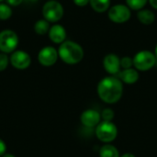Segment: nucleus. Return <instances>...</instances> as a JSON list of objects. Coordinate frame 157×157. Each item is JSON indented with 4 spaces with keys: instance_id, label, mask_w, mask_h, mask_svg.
I'll return each mask as SVG.
<instances>
[{
    "instance_id": "f257e3e1",
    "label": "nucleus",
    "mask_w": 157,
    "mask_h": 157,
    "mask_svg": "<svg viewBox=\"0 0 157 157\" xmlns=\"http://www.w3.org/2000/svg\"><path fill=\"white\" fill-rule=\"evenodd\" d=\"M98 98L106 104H115L123 95V83L114 75L106 76L99 81L97 86Z\"/></svg>"
},
{
    "instance_id": "f03ea898",
    "label": "nucleus",
    "mask_w": 157,
    "mask_h": 157,
    "mask_svg": "<svg viewBox=\"0 0 157 157\" xmlns=\"http://www.w3.org/2000/svg\"><path fill=\"white\" fill-rule=\"evenodd\" d=\"M58 55L64 63L74 65L79 63L83 60L85 52L79 43L73 40H65L60 44Z\"/></svg>"
},
{
    "instance_id": "7ed1b4c3",
    "label": "nucleus",
    "mask_w": 157,
    "mask_h": 157,
    "mask_svg": "<svg viewBox=\"0 0 157 157\" xmlns=\"http://www.w3.org/2000/svg\"><path fill=\"white\" fill-rule=\"evenodd\" d=\"M96 137L104 144L112 143L118 136V128L112 121H101L95 130Z\"/></svg>"
},
{
    "instance_id": "20e7f679",
    "label": "nucleus",
    "mask_w": 157,
    "mask_h": 157,
    "mask_svg": "<svg viewBox=\"0 0 157 157\" xmlns=\"http://www.w3.org/2000/svg\"><path fill=\"white\" fill-rule=\"evenodd\" d=\"M42 16L50 23H56L63 17V6L57 0L47 1L42 6Z\"/></svg>"
},
{
    "instance_id": "39448f33",
    "label": "nucleus",
    "mask_w": 157,
    "mask_h": 157,
    "mask_svg": "<svg viewBox=\"0 0 157 157\" xmlns=\"http://www.w3.org/2000/svg\"><path fill=\"white\" fill-rule=\"evenodd\" d=\"M133 59V66L137 71L146 72L151 70L156 63L155 54L150 51H141L137 52Z\"/></svg>"
},
{
    "instance_id": "423d86ee",
    "label": "nucleus",
    "mask_w": 157,
    "mask_h": 157,
    "mask_svg": "<svg viewBox=\"0 0 157 157\" xmlns=\"http://www.w3.org/2000/svg\"><path fill=\"white\" fill-rule=\"evenodd\" d=\"M132 12L127 5L117 4L109 7L108 10V17L109 20L116 24H123L130 20Z\"/></svg>"
},
{
    "instance_id": "0eeeda50",
    "label": "nucleus",
    "mask_w": 157,
    "mask_h": 157,
    "mask_svg": "<svg viewBox=\"0 0 157 157\" xmlns=\"http://www.w3.org/2000/svg\"><path fill=\"white\" fill-rule=\"evenodd\" d=\"M18 44L17 34L11 29H4L0 32V51L4 53H12Z\"/></svg>"
},
{
    "instance_id": "6e6552de",
    "label": "nucleus",
    "mask_w": 157,
    "mask_h": 157,
    "mask_svg": "<svg viewBox=\"0 0 157 157\" xmlns=\"http://www.w3.org/2000/svg\"><path fill=\"white\" fill-rule=\"evenodd\" d=\"M59 58L58 51L52 46H46L40 49L38 53V61L39 63L45 67L52 66L56 63Z\"/></svg>"
},
{
    "instance_id": "1a4fd4ad",
    "label": "nucleus",
    "mask_w": 157,
    "mask_h": 157,
    "mask_svg": "<svg viewBox=\"0 0 157 157\" xmlns=\"http://www.w3.org/2000/svg\"><path fill=\"white\" fill-rule=\"evenodd\" d=\"M9 62L14 68L17 70H25L29 67L31 63V57L28 52L17 50L11 53Z\"/></svg>"
},
{
    "instance_id": "9d476101",
    "label": "nucleus",
    "mask_w": 157,
    "mask_h": 157,
    "mask_svg": "<svg viewBox=\"0 0 157 157\" xmlns=\"http://www.w3.org/2000/svg\"><path fill=\"white\" fill-rule=\"evenodd\" d=\"M80 121L82 125L86 128H96L101 121V115L95 109H86L82 112Z\"/></svg>"
},
{
    "instance_id": "9b49d317",
    "label": "nucleus",
    "mask_w": 157,
    "mask_h": 157,
    "mask_svg": "<svg viewBox=\"0 0 157 157\" xmlns=\"http://www.w3.org/2000/svg\"><path fill=\"white\" fill-rule=\"evenodd\" d=\"M103 67L110 75H115L121 72V58L115 53L107 54L103 59Z\"/></svg>"
},
{
    "instance_id": "f8f14e48",
    "label": "nucleus",
    "mask_w": 157,
    "mask_h": 157,
    "mask_svg": "<svg viewBox=\"0 0 157 157\" xmlns=\"http://www.w3.org/2000/svg\"><path fill=\"white\" fill-rule=\"evenodd\" d=\"M49 39L55 44H62L66 40V30L63 26L60 24H54L50 28L48 32Z\"/></svg>"
},
{
    "instance_id": "ddd939ff",
    "label": "nucleus",
    "mask_w": 157,
    "mask_h": 157,
    "mask_svg": "<svg viewBox=\"0 0 157 157\" xmlns=\"http://www.w3.org/2000/svg\"><path fill=\"white\" fill-rule=\"evenodd\" d=\"M139 71L135 68H129V69H122L119 73V78L121 81L127 85H133L139 80Z\"/></svg>"
},
{
    "instance_id": "4468645a",
    "label": "nucleus",
    "mask_w": 157,
    "mask_h": 157,
    "mask_svg": "<svg viewBox=\"0 0 157 157\" xmlns=\"http://www.w3.org/2000/svg\"><path fill=\"white\" fill-rule=\"evenodd\" d=\"M137 18L144 25H151L155 20V13L150 9H141L137 13Z\"/></svg>"
},
{
    "instance_id": "2eb2a0df",
    "label": "nucleus",
    "mask_w": 157,
    "mask_h": 157,
    "mask_svg": "<svg viewBox=\"0 0 157 157\" xmlns=\"http://www.w3.org/2000/svg\"><path fill=\"white\" fill-rule=\"evenodd\" d=\"M110 0H90L89 5L92 9L98 13H104L110 7Z\"/></svg>"
},
{
    "instance_id": "dca6fc26",
    "label": "nucleus",
    "mask_w": 157,
    "mask_h": 157,
    "mask_svg": "<svg viewBox=\"0 0 157 157\" xmlns=\"http://www.w3.org/2000/svg\"><path fill=\"white\" fill-rule=\"evenodd\" d=\"M99 157H121V155L116 146L105 144L99 150Z\"/></svg>"
},
{
    "instance_id": "f3484780",
    "label": "nucleus",
    "mask_w": 157,
    "mask_h": 157,
    "mask_svg": "<svg viewBox=\"0 0 157 157\" xmlns=\"http://www.w3.org/2000/svg\"><path fill=\"white\" fill-rule=\"evenodd\" d=\"M50 22H48L46 19H39L34 24V31L38 35H45L50 30Z\"/></svg>"
},
{
    "instance_id": "a211bd4d",
    "label": "nucleus",
    "mask_w": 157,
    "mask_h": 157,
    "mask_svg": "<svg viewBox=\"0 0 157 157\" xmlns=\"http://www.w3.org/2000/svg\"><path fill=\"white\" fill-rule=\"evenodd\" d=\"M149 0H126V5L130 7L131 10L139 11L143 9Z\"/></svg>"
},
{
    "instance_id": "6ab92c4d",
    "label": "nucleus",
    "mask_w": 157,
    "mask_h": 157,
    "mask_svg": "<svg viewBox=\"0 0 157 157\" xmlns=\"http://www.w3.org/2000/svg\"><path fill=\"white\" fill-rule=\"evenodd\" d=\"M12 8L9 5L5 3H0V19L6 20L12 16Z\"/></svg>"
},
{
    "instance_id": "aec40b11",
    "label": "nucleus",
    "mask_w": 157,
    "mask_h": 157,
    "mask_svg": "<svg viewBox=\"0 0 157 157\" xmlns=\"http://www.w3.org/2000/svg\"><path fill=\"white\" fill-rule=\"evenodd\" d=\"M100 115H101V120L105 121H112L115 117L114 110L110 108L104 109L102 110V112L100 113Z\"/></svg>"
},
{
    "instance_id": "412c9836",
    "label": "nucleus",
    "mask_w": 157,
    "mask_h": 157,
    "mask_svg": "<svg viewBox=\"0 0 157 157\" xmlns=\"http://www.w3.org/2000/svg\"><path fill=\"white\" fill-rule=\"evenodd\" d=\"M9 63L10 62H9V57L7 56V54L1 52L0 53V72L5 71L7 68Z\"/></svg>"
},
{
    "instance_id": "4be33fe9",
    "label": "nucleus",
    "mask_w": 157,
    "mask_h": 157,
    "mask_svg": "<svg viewBox=\"0 0 157 157\" xmlns=\"http://www.w3.org/2000/svg\"><path fill=\"white\" fill-rule=\"evenodd\" d=\"M133 66V59L130 56H124L121 59V67L122 69L132 68Z\"/></svg>"
},
{
    "instance_id": "5701e85b",
    "label": "nucleus",
    "mask_w": 157,
    "mask_h": 157,
    "mask_svg": "<svg viewBox=\"0 0 157 157\" xmlns=\"http://www.w3.org/2000/svg\"><path fill=\"white\" fill-rule=\"evenodd\" d=\"M89 1L90 0H73L74 4L77 6H80V7L87 6L89 4Z\"/></svg>"
},
{
    "instance_id": "b1692460",
    "label": "nucleus",
    "mask_w": 157,
    "mask_h": 157,
    "mask_svg": "<svg viewBox=\"0 0 157 157\" xmlns=\"http://www.w3.org/2000/svg\"><path fill=\"white\" fill-rule=\"evenodd\" d=\"M6 148L7 147L6 143L2 139H0V157H2L6 153Z\"/></svg>"
},
{
    "instance_id": "393cba45",
    "label": "nucleus",
    "mask_w": 157,
    "mask_h": 157,
    "mask_svg": "<svg viewBox=\"0 0 157 157\" xmlns=\"http://www.w3.org/2000/svg\"><path fill=\"white\" fill-rule=\"evenodd\" d=\"M6 2L10 6H17L23 2V0H6Z\"/></svg>"
},
{
    "instance_id": "a878e982",
    "label": "nucleus",
    "mask_w": 157,
    "mask_h": 157,
    "mask_svg": "<svg viewBox=\"0 0 157 157\" xmlns=\"http://www.w3.org/2000/svg\"><path fill=\"white\" fill-rule=\"evenodd\" d=\"M148 2L150 3L151 6H152L153 8H155V9H156L157 10V0H149Z\"/></svg>"
},
{
    "instance_id": "bb28decb",
    "label": "nucleus",
    "mask_w": 157,
    "mask_h": 157,
    "mask_svg": "<svg viewBox=\"0 0 157 157\" xmlns=\"http://www.w3.org/2000/svg\"><path fill=\"white\" fill-rule=\"evenodd\" d=\"M121 157H136V156H135L134 155L131 154V153H126V154H124V155H121Z\"/></svg>"
},
{
    "instance_id": "cd10ccee",
    "label": "nucleus",
    "mask_w": 157,
    "mask_h": 157,
    "mask_svg": "<svg viewBox=\"0 0 157 157\" xmlns=\"http://www.w3.org/2000/svg\"><path fill=\"white\" fill-rule=\"evenodd\" d=\"M2 157H16L14 155H12V154H9V153H6Z\"/></svg>"
},
{
    "instance_id": "c85d7f7f",
    "label": "nucleus",
    "mask_w": 157,
    "mask_h": 157,
    "mask_svg": "<svg viewBox=\"0 0 157 157\" xmlns=\"http://www.w3.org/2000/svg\"><path fill=\"white\" fill-rule=\"evenodd\" d=\"M155 57H156L157 59V44L156 46H155Z\"/></svg>"
},
{
    "instance_id": "c756f323",
    "label": "nucleus",
    "mask_w": 157,
    "mask_h": 157,
    "mask_svg": "<svg viewBox=\"0 0 157 157\" xmlns=\"http://www.w3.org/2000/svg\"><path fill=\"white\" fill-rule=\"evenodd\" d=\"M28 1H30V2H36V1H38V0H28Z\"/></svg>"
},
{
    "instance_id": "7c9ffc66",
    "label": "nucleus",
    "mask_w": 157,
    "mask_h": 157,
    "mask_svg": "<svg viewBox=\"0 0 157 157\" xmlns=\"http://www.w3.org/2000/svg\"><path fill=\"white\" fill-rule=\"evenodd\" d=\"M3 1H4V0H0V3H2Z\"/></svg>"
}]
</instances>
